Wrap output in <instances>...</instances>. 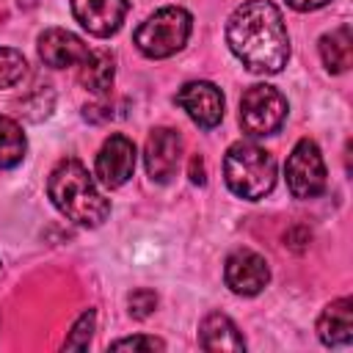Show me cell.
Returning a JSON list of instances; mask_svg holds the SVG:
<instances>
[{"instance_id":"7402d4cb","label":"cell","mask_w":353,"mask_h":353,"mask_svg":"<svg viewBox=\"0 0 353 353\" xmlns=\"http://www.w3.org/2000/svg\"><path fill=\"white\" fill-rule=\"evenodd\" d=\"M190 182H196V185H204L207 182V171H204V160L199 157V154H193L190 157Z\"/></svg>"},{"instance_id":"52a82bcc","label":"cell","mask_w":353,"mask_h":353,"mask_svg":"<svg viewBox=\"0 0 353 353\" xmlns=\"http://www.w3.org/2000/svg\"><path fill=\"white\" fill-rule=\"evenodd\" d=\"M176 105L201 127V130H212L215 124H221L223 119V94L218 85L207 83V80H193L185 83L176 94Z\"/></svg>"},{"instance_id":"5bb4252c","label":"cell","mask_w":353,"mask_h":353,"mask_svg":"<svg viewBox=\"0 0 353 353\" xmlns=\"http://www.w3.org/2000/svg\"><path fill=\"white\" fill-rule=\"evenodd\" d=\"M199 342L210 353H218V350H245V339L240 336L237 325L226 314H221V312H212V314H207L201 320Z\"/></svg>"},{"instance_id":"5b68a950","label":"cell","mask_w":353,"mask_h":353,"mask_svg":"<svg viewBox=\"0 0 353 353\" xmlns=\"http://www.w3.org/2000/svg\"><path fill=\"white\" fill-rule=\"evenodd\" d=\"M287 119V99L273 85H251L240 99V127L259 138L276 132Z\"/></svg>"},{"instance_id":"44dd1931","label":"cell","mask_w":353,"mask_h":353,"mask_svg":"<svg viewBox=\"0 0 353 353\" xmlns=\"http://www.w3.org/2000/svg\"><path fill=\"white\" fill-rule=\"evenodd\" d=\"M110 350H165V342L154 336H127V339H116Z\"/></svg>"},{"instance_id":"2e32d148","label":"cell","mask_w":353,"mask_h":353,"mask_svg":"<svg viewBox=\"0 0 353 353\" xmlns=\"http://www.w3.org/2000/svg\"><path fill=\"white\" fill-rule=\"evenodd\" d=\"M80 85L91 94H105L110 85H113V77H116V63H113V55L105 52V50H97V52H88V58L80 63Z\"/></svg>"},{"instance_id":"6da1fadb","label":"cell","mask_w":353,"mask_h":353,"mask_svg":"<svg viewBox=\"0 0 353 353\" xmlns=\"http://www.w3.org/2000/svg\"><path fill=\"white\" fill-rule=\"evenodd\" d=\"M229 50L256 74H276L287 66L290 36L281 11L270 0H245L226 25Z\"/></svg>"},{"instance_id":"ffe728a7","label":"cell","mask_w":353,"mask_h":353,"mask_svg":"<svg viewBox=\"0 0 353 353\" xmlns=\"http://www.w3.org/2000/svg\"><path fill=\"white\" fill-rule=\"evenodd\" d=\"M127 303H130V314H132L135 320H143V317H149V314L154 312V306H157V295H154L152 290L141 287V290L130 292Z\"/></svg>"},{"instance_id":"9a60e30c","label":"cell","mask_w":353,"mask_h":353,"mask_svg":"<svg viewBox=\"0 0 353 353\" xmlns=\"http://www.w3.org/2000/svg\"><path fill=\"white\" fill-rule=\"evenodd\" d=\"M320 58H323L325 69L334 72V74L350 69V63H353V33H350V25H339L336 30H331V33H325L320 39Z\"/></svg>"},{"instance_id":"7a4b0ae2","label":"cell","mask_w":353,"mask_h":353,"mask_svg":"<svg viewBox=\"0 0 353 353\" xmlns=\"http://www.w3.org/2000/svg\"><path fill=\"white\" fill-rule=\"evenodd\" d=\"M47 193H50L52 204L77 226H99L110 212L108 199L97 190L85 165L72 157L61 160L52 168Z\"/></svg>"},{"instance_id":"277c9868","label":"cell","mask_w":353,"mask_h":353,"mask_svg":"<svg viewBox=\"0 0 353 353\" xmlns=\"http://www.w3.org/2000/svg\"><path fill=\"white\" fill-rule=\"evenodd\" d=\"M193 19L179 6H165L154 11L141 28L135 30V44L146 58H168L179 52L190 36Z\"/></svg>"},{"instance_id":"9c48e42d","label":"cell","mask_w":353,"mask_h":353,"mask_svg":"<svg viewBox=\"0 0 353 353\" xmlns=\"http://www.w3.org/2000/svg\"><path fill=\"white\" fill-rule=\"evenodd\" d=\"M135 171V143L127 135H110L97 154V179L105 188H121Z\"/></svg>"},{"instance_id":"603a6c76","label":"cell","mask_w":353,"mask_h":353,"mask_svg":"<svg viewBox=\"0 0 353 353\" xmlns=\"http://www.w3.org/2000/svg\"><path fill=\"white\" fill-rule=\"evenodd\" d=\"M295 11H317V8H323L328 0H287Z\"/></svg>"},{"instance_id":"ac0fdd59","label":"cell","mask_w":353,"mask_h":353,"mask_svg":"<svg viewBox=\"0 0 353 353\" xmlns=\"http://www.w3.org/2000/svg\"><path fill=\"white\" fill-rule=\"evenodd\" d=\"M25 55L11 47H0V88H11L25 77Z\"/></svg>"},{"instance_id":"8fae6325","label":"cell","mask_w":353,"mask_h":353,"mask_svg":"<svg viewBox=\"0 0 353 353\" xmlns=\"http://www.w3.org/2000/svg\"><path fill=\"white\" fill-rule=\"evenodd\" d=\"M130 11L127 0H72L74 19L94 36H113Z\"/></svg>"},{"instance_id":"8992f818","label":"cell","mask_w":353,"mask_h":353,"mask_svg":"<svg viewBox=\"0 0 353 353\" xmlns=\"http://www.w3.org/2000/svg\"><path fill=\"white\" fill-rule=\"evenodd\" d=\"M287 188L295 199H314L325 190V163L314 141H298L287 157Z\"/></svg>"},{"instance_id":"4fadbf2b","label":"cell","mask_w":353,"mask_h":353,"mask_svg":"<svg viewBox=\"0 0 353 353\" xmlns=\"http://www.w3.org/2000/svg\"><path fill=\"white\" fill-rule=\"evenodd\" d=\"M317 336L328 347H345L353 342V301L350 298L331 301L323 309L317 320Z\"/></svg>"},{"instance_id":"e0dca14e","label":"cell","mask_w":353,"mask_h":353,"mask_svg":"<svg viewBox=\"0 0 353 353\" xmlns=\"http://www.w3.org/2000/svg\"><path fill=\"white\" fill-rule=\"evenodd\" d=\"M25 132L22 127L8 119L0 116V168H11L25 157Z\"/></svg>"},{"instance_id":"30bf717a","label":"cell","mask_w":353,"mask_h":353,"mask_svg":"<svg viewBox=\"0 0 353 353\" xmlns=\"http://www.w3.org/2000/svg\"><path fill=\"white\" fill-rule=\"evenodd\" d=\"M223 279H226V287L237 295H256L268 287L270 281V270H268V262L265 256H259L256 251H234L229 259H226V268H223Z\"/></svg>"},{"instance_id":"3957f363","label":"cell","mask_w":353,"mask_h":353,"mask_svg":"<svg viewBox=\"0 0 353 353\" xmlns=\"http://www.w3.org/2000/svg\"><path fill=\"white\" fill-rule=\"evenodd\" d=\"M223 176L234 196L256 201L265 199L276 185V160L262 146L240 141L229 146L223 157Z\"/></svg>"},{"instance_id":"7c38bea8","label":"cell","mask_w":353,"mask_h":353,"mask_svg":"<svg viewBox=\"0 0 353 353\" xmlns=\"http://www.w3.org/2000/svg\"><path fill=\"white\" fill-rule=\"evenodd\" d=\"M88 52H91L88 44H83L80 36H74L63 28H47L39 36V58L52 69L83 63L88 58Z\"/></svg>"},{"instance_id":"ba28073f","label":"cell","mask_w":353,"mask_h":353,"mask_svg":"<svg viewBox=\"0 0 353 353\" xmlns=\"http://www.w3.org/2000/svg\"><path fill=\"white\" fill-rule=\"evenodd\" d=\"M179 157H182V135L171 127H154L143 149L149 176L154 182H168L179 165Z\"/></svg>"},{"instance_id":"d6986e66","label":"cell","mask_w":353,"mask_h":353,"mask_svg":"<svg viewBox=\"0 0 353 353\" xmlns=\"http://www.w3.org/2000/svg\"><path fill=\"white\" fill-rule=\"evenodd\" d=\"M94 325H97V314H94V309L83 312V314L77 317V323H74L72 334L66 336L63 347H66V350H85V347H88V342H91Z\"/></svg>"}]
</instances>
